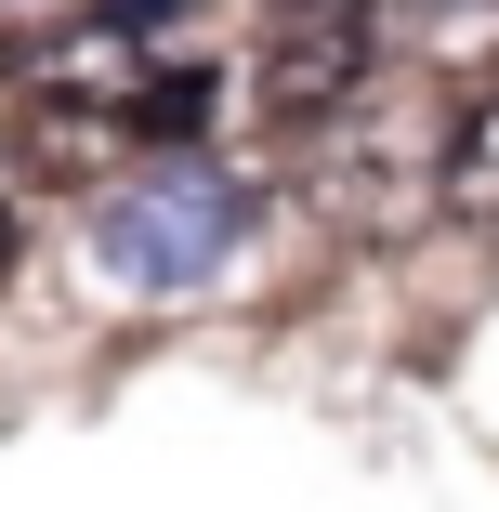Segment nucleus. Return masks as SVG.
<instances>
[{
  "instance_id": "obj_2",
  "label": "nucleus",
  "mask_w": 499,
  "mask_h": 512,
  "mask_svg": "<svg viewBox=\"0 0 499 512\" xmlns=\"http://www.w3.org/2000/svg\"><path fill=\"white\" fill-rule=\"evenodd\" d=\"M368 53H381L368 0H342V14H276V40H263V119H289V132L342 119L355 79H368Z\"/></svg>"
},
{
  "instance_id": "obj_3",
  "label": "nucleus",
  "mask_w": 499,
  "mask_h": 512,
  "mask_svg": "<svg viewBox=\"0 0 499 512\" xmlns=\"http://www.w3.org/2000/svg\"><path fill=\"white\" fill-rule=\"evenodd\" d=\"M434 211L473 224V237H499V92H473V106L447 119V145H434Z\"/></svg>"
},
{
  "instance_id": "obj_5",
  "label": "nucleus",
  "mask_w": 499,
  "mask_h": 512,
  "mask_svg": "<svg viewBox=\"0 0 499 512\" xmlns=\"http://www.w3.org/2000/svg\"><path fill=\"white\" fill-rule=\"evenodd\" d=\"M0 276H14V211H0Z\"/></svg>"
},
{
  "instance_id": "obj_6",
  "label": "nucleus",
  "mask_w": 499,
  "mask_h": 512,
  "mask_svg": "<svg viewBox=\"0 0 499 512\" xmlns=\"http://www.w3.org/2000/svg\"><path fill=\"white\" fill-rule=\"evenodd\" d=\"M0 66H14V53H0Z\"/></svg>"
},
{
  "instance_id": "obj_4",
  "label": "nucleus",
  "mask_w": 499,
  "mask_h": 512,
  "mask_svg": "<svg viewBox=\"0 0 499 512\" xmlns=\"http://www.w3.org/2000/svg\"><path fill=\"white\" fill-rule=\"evenodd\" d=\"M276 14H342V0H276Z\"/></svg>"
},
{
  "instance_id": "obj_1",
  "label": "nucleus",
  "mask_w": 499,
  "mask_h": 512,
  "mask_svg": "<svg viewBox=\"0 0 499 512\" xmlns=\"http://www.w3.org/2000/svg\"><path fill=\"white\" fill-rule=\"evenodd\" d=\"M237 237H250V184H237L224 158H145L106 211H92V276L171 302V289H197V276H224Z\"/></svg>"
}]
</instances>
